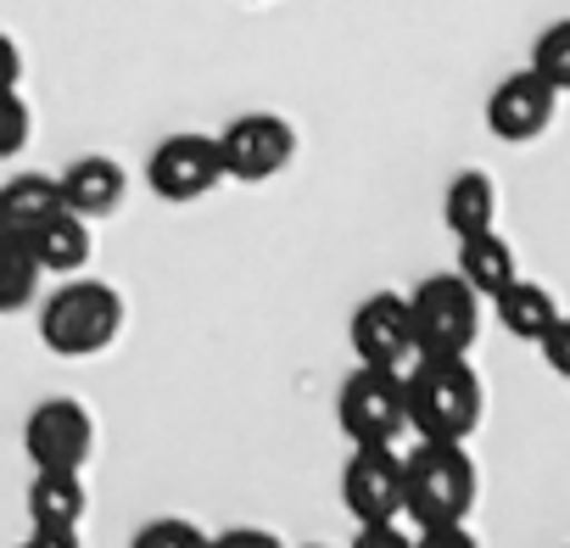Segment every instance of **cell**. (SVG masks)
<instances>
[{"instance_id": "obj_1", "label": "cell", "mask_w": 570, "mask_h": 548, "mask_svg": "<svg viewBox=\"0 0 570 548\" xmlns=\"http://www.w3.org/2000/svg\"><path fill=\"white\" fill-rule=\"evenodd\" d=\"M409 386V431L425 442H464L487 414V386L470 359H414L403 370Z\"/></svg>"}, {"instance_id": "obj_2", "label": "cell", "mask_w": 570, "mask_h": 548, "mask_svg": "<svg viewBox=\"0 0 570 548\" xmlns=\"http://www.w3.org/2000/svg\"><path fill=\"white\" fill-rule=\"evenodd\" d=\"M481 498V470L464 442H425L403 453V515L414 526H453L470 520Z\"/></svg>"}, {"instance_id": "obj_3", "label": "cell", "mask_w": 570, "mask_h": 548, "mask_svg": "<svg viewBox=\"0 0 570 548\" xmlns=\"http://www.w3.org/2000/svg\"><path fill=\"white\" fill-rule=\"evenodd\" d=\"M124 331V297L107 281H62L46 303H40V336L57 359H96L118 342Z\"/></svg>"}, {"instance_id": "obj_4", "label": "cell", "mask_w": 570, "mask_h": 548, "mask_svg": "<svg viewBox=\"0 0 570 548\" xmlns=\"http://www.w3.org/2000/svg\"><path fill=\"white\" fill-rule=\"evenodd\" d=\"M409 320H414L420 359H470L481 336V297L459 274H425L409 292Z\"/></svg>"}, {"instance_id": "obj_5", "label": "cell", "mask_w": 570, "mask_h": 548, "mask_svg": "<svg viewBox=\"0 0 570 548\" xmlns=\"http://www.w3.org/2000/svg\"><path fill=\"white\" fill-rule=\"evenodd\" d=\"M336 420L347 431V442H397L409 431V386H403V370H375V364H358L342 392H336Z\"/></svg>"}, {"instance_id": "obj_6", "label": "cell", "mask_w": 570, "mask_h": 548, "mask_svg": "<svg viewBox=\"0 0 570 548\" xmlns=\"http://www.w3.org/2000/svg\"><path fill=\"white\" fill-rule=\"evenodd\" d=\"M213 140L224 157V179H240V185H263V179L285 174L297 157V129L279 112H240Z\"/></svg>"}, {"instance_id": "obj_7", "label": "cell", "mask_w": 570, "mask_h": 548, "mask_svg": "<svg viewBox=\"0 0 570 548\" xmlns=\"http://www.w3.org/2000/svg\"><path fill=\"white\" fill-rule=\"evenodd\" d=\"M342 503L358 526L403 520V453H397V442H358L347 453Z\"/></svg>"}, {"instance_id": "obj_8", "label": "cell", "mask_w": 570, "mask_h": 548, "mask_svg": "<svg viewBox=\"0 0 570 548\" xmlns=\"http://www.w3.org/2000/svg\"><path fill=\"white\" fill-rule=\"evenodd\" d=\"M23 453L35 470H85L96 453V420L73 398H51L23 420Z\"/></svg>"}, {"instance_id": "obj_9", "label": "cell", "mask_w": 570, "mask_h": 548, "mask_svg": "<svg viewBox=\"0 0 570 548\" xmlns=\"http://www.w3.org/2000/svg\"><path fill=\"white\" fill-rule=\"evenodd\" d=\"M224 179V157L213 135H168L151 157H146V185L157 202H202L213 185Z\"/></svg>"}, {"instance_id": "obj_10", "label": "cell", "mask_w": 570, "mask_h": 548, "mask_svg": "<svg viewBox=\"0 0 570 548\" xmlns=\"http://www.w3.org/2000/svg\"><path fill=\"white\" fill-rule=\"evenodd\" d=\"M353 353L358 364H375V370H409L420 359L414 348V320H409V297L403 292H375L353 309Z\"/></svg>"}, {"instance_id": "obj_11", "label": "cell", "mask_w": 570, "mask_h": 548, "mask_svg": "<svg viewBox=\"0 0 570 548\" xmlns=\"http://www.w3.org/2000/svg\"><path fill=\"white\" fill-rule=\"evenodd\" d=\"M553 107H559V90L542 74L520 68V74L498 79V90L487 96V129L509 146H525L553 124Z\"/></svg>"}, {"instance_id": "obj_12", "label": "cell", "mask_w": 570, "mask_h": 548, "mask_svg": "<svg viewBox=\"0 0 570 548\" xmlns=\"http://www.w3.org/2000/svg\"><path fill=\"white\" fill-rule=\"evenodd\" d=\"M124 168L112 163V157H101V151H90V157H73L62 174H57V190H62V207L68 213H79V218H107L118 202H124Z\"/></svg>"}, {"instance_id": "obj_13", "label": "cell", "mask_w": 570, "mask_h": 548, "mask_svg": "<svg viewBox=\"0 0 570 548\" xmlns=\"http://www.w3.org/2000/svg\"><path fill=\"white\" fill-rule=\"evenodd\" d=\"M459 281L481 297V303H492L509 281H520V257H514V246L498 235V224L492 229H481V235H459Z\"/></svg>"}, {"instance_id": "obj_14", "label": "cell", "mask_w": 570, "mask_h": 548, "mask_svg": "<svg viewBox=\"0 0 570 548\" xmlns=\"http://www.w3.org/2000/svg\"><path fill=\"white\" fill-rule=\"evenodd\" d=\"M23 503H29V520L35 526H68V531H79V520L90 509L85 470H35Z\"/></svg>"}, {"instance_id": "obj_15", "label": "cell", "mask_w": 570, "mask_h": 548, "mask_svg": "<svg viewBox=\"0 0 570 548\" xmlns=\"http://www.w3.org/2000/svg\"><path fill=\"white\" fill-rule=\"evenodd\" d=\"M442 224L453 229V241L492 229L498 224V185H492V174H481V168L453 174V185L442 190Z\"/></svg>"}, {"instance_id": "obj_16", "label": "cell", "mask_w": 570, "mask_h": 548, "mask_svg": "<svg viewBox=\"0 0 570 548\" xmlns=\"http://www.w3.org/2000/svg\"><path fill=\"white\" fill-rule=\"evenodd\" d=\"M90 218H79V213H57V218H46L35 235H29V252L40 257V268L46 274H79L85 263H90Z\"/></svg>"}, {"instance_id": "obj_17", "label": "cell", "mask_w": 570, "mask_h": 548, "mask_svg": "<svg viewBox=\"0 0 570 548\" xmlns=\"http://www.w3.org/2000/svg\"><path fill=\"white\" fill-rule=\"evenodd\" d=\"M492 309H498V325L514 336V342H542L548 336V325L559 320V303H553V292L548 286H537V281H509L498 297H492Z\"/></svg>"}, {"instance_id": "obj_18", "label": "cell", "mask_w": 570, "mask_h": 548, "mask_svg": "<svg viewBox=\"0 0 570 548\" xmlns=\"http://www.w3.org/2000/svg\"><path fill=\"white\" fill-rule=\"evenodd\" d=\"M0 207H7V229L18 241H29L46 218L62 213V190H57L51 174H18V179L0 185Z\"/></svg>"}, {"instance_id": "obj_19", "label": "cell", "mask_w": 570, "mask_h": 548, "mask_svg": "<svg viewBox=\"0 0 570 548\" xmlns=\"http://www.w3.org/2000/svg\"><path fill=\"white\" fill-rule=\"evenodd\" d=\"M40 257L29 252V241L7 235L0 241V314H23L40 297Z\"/></svg>"}, {"instance_id": "obj_20", "label": "cell", "mask_w": 570, "mask_h": 548, "mask_svg": "<svg viewBox=\"0 0 570 548\" xmlns=\"http://www.w3.org/2000/svg\"><path fill=\"white\" fill-rule=\"evenodd\" d=\"M531 74H542L559 96L570 90V18H559V23H548V29L537 35V46H531Z\"/></svg>"}, {"instance_id": "obj_21", "label": "cell", "mask_w": 570, "mask_h": 548, "mask_svg": "<svg viewBox=\"0 0 570 548\" xmlns=\"http://www.w3.org/2000/svg\"><path fill=\"white\" fill-rule=\"evenodd\" d=\"M35 135V112L18 90H0V163H12Z\"/></svg>"}, {"instance_id": "obj_22", "label": "cell", "mask_w": 570, "mask_h": 548, "mask_svg": "<svg viewBox=\"0 0 570 548\" xmlns=\"http://www.w3.org/2000/svg\"><path fill=\"white\" fill-rule=\"evenodd\" d=\"M129 548H207V531L196 520H146Z\"/></svg>"}, {"instance_id": "obj_23", "label": "cell", "mask_w": 570, "mask_h": 548, "mask_svg": "<svg viewBox=\"0 0 570 548\" xmlns=\"http://www.w3.org/2000/svg\"><path fill=\"white\" fill-rule=\"evenodd\" d=\"M537 348H542V364H548L559 381H570V314H559Z\"/></svg>"}, {"instance_id": "obj_24", "label": "cell", "mask_w": 570, "mask_h": 548, "mask_svg": "<svg viewBox=\"0 0 570 548\" xmlns=\"http://www.w3.org/2000/svg\"><path fill=\"white\" fill-rule=\"evenodd\" d=\"M414 548H481V542H475V531L464 520H453V526H420Z\"/></svg>"}, {"instance_id": "obj_25", "label": "cell", "mask_w": 570, "mask_h": 548, "mask_svg": "<svg viewBox=\"0 0 570 548\" xmlns=\"http://www.w3.org/2000/svg\"><path fill=\"white\" fill-rule=\"evenodd\" d=\"M207 548H285V542L274 531H263V526H229V531L207 537Z\"/></svg>"}, {"instance_id": "obj_26", "label": "cell", "mask_w": 570, "mask_h": 548, "mask_svg": "<svg viewBox=\"0 0 570 548\" xmlns=\"http://www.w3.org/2000/svg\"><path fill=\"white\" fill-rule=\"evenodd\" d=\"M353 548H414V537L397 520H381V526H358Z\"/></svg>"}, {"instance_id": "obj_27", "label": "cell", "mask_w": 570, "mask_h": 548, "mask_svg": "<svg viewBox=\"0 0 570 548\" xmlns=\"http://www.w3.org/2000/svg\"><path fill=\"white\" fill-rule=\"evenodd\" d=\"M18 79H23V51L7 29H0V90H18Z\"/></svg>"}, {"instance_id": "obj_28", "label": "cell", "mask_w": 570, "mask_h": 548, "mask_svg": "<svg viewBox=\"0 0 570 548\" xmlns=\"http://www.w3.org/2000/svg\"><path fill=\"white\" fill-rule=\"evenodd\" d=\"M23 548H85V542H79V531H68V526H35V531L23 537Z\"/></svg>"}, {"instance_id": "obj_29", "label": "cell", "mask_w": 570, "mask_h": 548, "mask_svg": "<svg viewBox=\"0 0 570 548\" xmlns=\"http://www.w3.org/2000/svg\"><path fill=\"white\" fill-rule=\"evenodd\" d=\"M7 235H12V229H7V207H0V241H7Z\"/></svg>"}, {"instance_id": "obj_30", "label": "cell", "mask_w": 570, "mask_h": 548, "mask_svg": "<svg viewBox=\"0 0 570 548\" xmlns=\"http://www.w3.org/2000/svg\"><path fill=\"white\" fill-rule=\"evenodd\" d=\"M308 548H325V542H308Z\"/></svg>"}]
</instances>
